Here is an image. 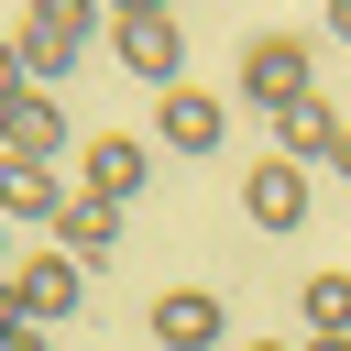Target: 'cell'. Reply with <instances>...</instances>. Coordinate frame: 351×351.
I'll return each mask as SVG.
<instances>
[{"label":"cell","instance_id":"6da1fadb","mask_svg":"<svg viewBox=\"0 0 351 351\" xmlns=\"http://www.w3.org/2000/svg\"><path fill=\"white\" fill-rule=\"evenodd\" d=\"M110 55L165 99V88H186V33H176V11H154V0H121L110 11Z\"/></svg>","mask_w":351,"mask_h":351},{"label":"cell","instance_id":"7a4b0ae2","mask_svg":"<svg viewBox=\"0 0 351 351\" xmlns=\"http://www.w3.org/2000/svg\"><path fill=\"white\" fill-rule=\"evenodd\" d=\"M88 33H99V22H88V0H33L11 44H22L33 88H66V77H77V55H88Z\"/></svg>","mask_w":351,"mask_h":351},{"label":"cell","instance_id":"3957f363","mask_svg":"<svg viewBox=\"0 0 351 351\" xmlns=\"http://www.w3.org/2000/svg\"><path fill=\"white\" fill-rule=\"evenodd\" d=\"M241 99H252L263 121H274L285 99H307V44H296V33H252V44H241Z\"/></svg>","mask_w":351,"mask_h":351},{"label":"cell","instance_id":"277c9868","mask_svg":"<svg viewBox=\"0 0 351 351\" xmlns=\"http://www.w3.org/2000/svg\"><path fill=\"white\" fill-rule=\"evenodd\" d=\"M11 307H22L33 329L77 318V307H88V263H66V252H22V274H11Z\"/></svg>","mask_w":351,"mask_h":351},{"label":"cell","instance_id":"5b68a950","mask_svg":"<svg viewBox=\"0 0 351 351\" xmlns=\"http://www.w3.org/2000/svg\"><path fill=\"white\" fill-rule=\"evenodd\" d=\"M241 219H252V230H307V165L263 154V165L241 176Z\"/></svg>","mask_w":351,"mask_h":351},{"label":"cell","instance_id":"8992f818","mask_svg":"<svg viewBox=\"0 0 351 351\" xmlns=\"http://www.w3.org/2000/svg\"><path fill=\"white\" fill-rule=\"evenodd\" d=\"M219 329H230V318H219L208 285H165V296H154V340H165V351H219Z\"/></svg>","mask_w":351,"mask_h":351},{"label":"cell","instance_id":"52a82bcc","mask_svg":"<svg viewBox=\"0 0 351 351\" xmlns=\"http://www.w3.org/2000/svg\"><path fill=\"white\" fill-rule=\"evenodd\" d=\"M0 154H33V165H55V154H66V99H55V88H22V99L0 110Z\"/></svg>","mask_w":351,"mask_h":351},{"label":"cell","instance_id":"ba28073f","mask_svg":"<svg viewBox=\"0 0 351 351\" xmlns=\"http://www.w3.org/2000/svg\"><path fill=\"white\" fill-rule=\"evenodd\" d=\"M66 176L55 165H33V154H0V219H66Z\"/></svg>","mask_w":351,"mask_h":351},{"label":"cell","instance_id":"9c48e42d","mask_svg":"<svg viewBox=\"0 0 351 351\" xmlns=\"http://www.w3.org/2000/svg\"><path fill=\"white\" fill-rule=\"evenodd\" d=\"M154 132H165L176 154H208V143L230 132V110H219L208 88H165V99H154Z\"/></svg>","mask_w":351,"mask_h":351},{"label":"cell","instance_id":"30bf717a","mask_svg":"<svg viewBox=\"0 0 351 351\" xmlns=\"http://www.w3.org/2000/svg\"><path fill=\"white\" fill-rule=\"evenodd\" d=\"M329 143H340V110H329L318 88L274 110V154H285V165H329Z\"/></svg>","mask_w":351,"mask_h":351},{"label":"cell","instance_id":"8fae6325","mask_svg":"<svg viewBox=\"0 0 351 351\" xmlns=\"http://www.w3.org/2000/svg\"><path fill=\"white\" fill-rule=\"evenodd\" d=\"M110 241H121V208L77 186V197H66V219H55V252H66V263H110Z\"/></svg>","mask_w":351,"mask_h":351},{"label":"cell","instance_id":"7c38bea8","mask_svg":"<svg viewBox=\"0 0 351 351\" xmlns=\"http://www.w3.org/2000/svg\"><path fill=\"white\" fill-rule=\"evenodd\" d=\"M88 197H110V208L143 197V143H132V132H99V143H88Z\"/></svg>","mask_w":351,"mask_h":351},{"label":"cell","instance_id":"4fadbf2b","mask_svg":"<svg viewBox=\"0 0 351 351\" xmlns=\"http://www.w3.org/2000/svg\"><path fill=\"white\" fill-rule=\"evenodd\" d=\"M307 340H351V263L307 274Z\"/></svg>","mask_w":351,"mask_h":351},{"label":"cell","instance_id":"5bb4252c","mask_svg":"<svg viewBox=\"0 0 351 351\" xmlns=\"http://www.w3.org/2000/svg\"><path fill=\"white\" fill-rule=\"evenodd\" d=\"M22 88H33V66H22V44H11V33H0V110H11V99H22Z\"/></svg>","mask_w":351,"mask_h":351},{"label":"cell","instance_id":"9a60e30c","mask_svg":"<svg viewBox=\"0 0 351 351\" xmlns=\"http://www.w3.org/2000/svg\"><path fill=\"white\" fill-rule=\"evenodd\" d=\"M0 351H44V329H33L22 307H0Z\"/></svg>","mask_w":351,"mask_h":351},{"label":"cell","instance_id":"2e32d148","mask_svg":"<svg viewBox=\"0 0 351 351\" xmlns=\"http://www.w3.org/2000/svg\"><path fill=\"white\" fill-rule=\"evenodd\" d=\"M329 176H340V186H351V121H340V143H329Z\"/></svg>","mask_w":351,"mask_h":351},{"label":"cell","instance_id":"e0dca14e","mask_svg":"<svg viewBox=\"0 0 351 351\" xmlns=\"http://www.w3.org/2000/svg\"><path fill=\"white\" fill-rule=\"evenodd\" d=\"M329 44H351V0H329Z\"/></svg>","mask_w":351,"mask_h":351},{"label":"cell","instance_id":"ac0fdd59","mask_svg":"<svg viewBox=\"0 0 351 351\" xmlns=\"http://www.w3.org/2000/svg\"><path fill=\"white\" fill-rule=\"evenodd\" d=\"M11 274H22V252H11V219H0V285H11Z\"/></svg>","mask_w":351,"mask_h":351},{"label":"cell","instance_id":"d6986e66","mask_svg":"<svg viewBox=\"0 0 351 351\" xmlns=\"http://www.w3.org/2000/svg\"><path fill=\"white\" fill-rule=\"evenodd\" d=\"M241 351H285V340H241Z\"/></svg>","mask_w":351,"mask_h":351},{"label":"cell","instance_id":"ffe728a7","mask_svg":"<svg viewBox=\"0 0 351 351\" xmlns=\"http://www.w3.org/2000/svg\"><path fill=\"white\" fill-rule=\"evenodd\" d=\"M307 351H351V340H307Z\"/></svg>","mask_w":351,"mask_h":351}]
</instances>
